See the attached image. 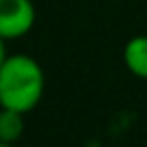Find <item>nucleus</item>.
Returning <instances> with one entry per match:
<instances>
[{"instance_id": "f257e3e1", "label": "nucleus", "mask_w": 147, "mask_h": 147, "mask_svg": "<svg viewBox=\"0 0 147 147\" xmlns=\"http://www.w3.org/2000/svg\"><path fill=\"white\" fill-rule=\"evenodd\" d=\"M46 91V74L28 54H9L0 65V108L30 113Z\"/></svg>"}, {"instance_id": "f03ea898", "label": "nucleus", "mask_w": 147, "mask_h": 147, "mask_svg": "<svg viewBox=\"0 0 147 147\" xmlns=\"http://www.w3.org/2000/svg\"><path fill=\"white\" fill-rule=\"evenodd\" d=\"M37 9L32 0H0V37L5 41L22 39L32 30Z\"/></svg>"}, {"instance_id": "7ed1b4c3", "label": "nucleus", "mask_w": 147, "mask_h": 147, "mask_svg": "<svg viewBox=\"0 0 147 147\" xmlns=\"http://www.w3.org/2000/svg\"><path fill=\"white\" fill-rule=\"evenodd\" d=\"M123 63L132 76L147 80V35H136L128 39L123 48Z\"/></svg>"}, {"instance_id": "20e7f679", "label": "nucleus", "mask_w": 147, "mask_h": 147, "mask_svg": "<svg viewBox=\"0 0 147 147\" xmlns=\"http://www.w3.org/2000/svg\"><path fill=\"white\" fill-rule=\"evenodd\" d=\"M24 134V113L0 108V145H11Z\"/></svg>"}, {"instance_id": "39448f33", "label": "nucleus", "mask_w": 147, "mask_h": 147, "mask_svg": "<svg viewBox=\"0 0 147 147\" xmlns=\"http://www.w3.org/2000/svg\"><path fill=\"white\" fill-rule=\"evenodd\" d=\"M5 39H2V37H0V65H2V63H5V59H7V56H9V54H7V46H5Z\"/></svg>"}]
</instances>
